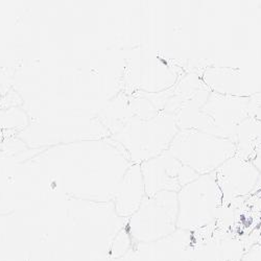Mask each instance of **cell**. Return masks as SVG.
I'll return each instance as SVG.
<instances>
[{
	"instance_id": "1",
	"label": "cell",
	"mask_w": 261,
	"mask_h": 261,
	"mask_svg": "<svg viewBox=\"0 0 261 261\" xmlns=\"http://www.w3.org/2000/svg\"><path fill=\"white\" fill-rule=\"evenodd\" d=\"M33 158L60 193L96 203L113 202L126 171L134 164L114 139L60 144Z\"/></svg>"
},
{
	"instance_id": "2",
	"label": "cell",
	"mask_w": 261,
	"mask_h": 261,
	"mask_svg": "<svg viewBox=\"0 0 261 261\" xmlns=\"http://www.w3.org/2000/svg\"><path fill=\"white\" fill-rule=\"evenodd\" d=\"M169 153L199 176L215 172L236 155L235 143L223 136L183 128L171 141Z\"/></svg>"
},
{
	"instance_id": "3",
	"label": "cell",
	"mask_w": 261,
	"mask_h": 261,
	"mask_svg": "<svg viewBox=\"0 0 261 261\" xmlns=\"http://www.w3.org/2000/svg\"><path fill=\"white\" fill-rule=\"evenodd\" d=\"M179 132L178 120L170 114H159L153 118L126 124L115 134L117 141L133 163L141 164L168 149Z\"/></svg>"
},
{
	"instance_id": "4",
	"label": "cell",
	"mask_w": 261,
	"mask_h": 261,
	"mask_svg": "<svg viewBox=\"0 0 261 261\" xmlns=\"http://www.w3.org/2000/svg\"><path fill=\"white\" fill-rule=\"evenodd\" d=\"M178 223L177 192L161 191L143 199L137 211L129 217L126 230L135 242L151 244L172 235Z\"/></svg>"
},
{
	"instance_id": "5",
	"label": "cell",
	"mask_w": 261,
	"mask_h": 261,
	"mask_svg": "<svg viewBox=\"0 0 261 261\" xmlns=\"http://www.w3.org/2000/svg\"><path fill=\"white\" fill-rule=\"evenodd\" d=\"M178 230L190 232L211 224L224 202L215 172L200 176L178 192Z\"/></svg>"
},
{
	"instance_id": "6",
	"label": "cell",
	"mask_w": 261,
	"mask_h": 261,
	"mask_svg": "<svg viewBox=\"0 0 261 261\" xmlns=\"http://www.w3.org/2000/svg\"><path fill=\"white\" fill-rule=\"evenodd\" d=\"M144 190L147 197L161 191L178 192L186 184L200 177L182 164L168 150L140 164Z\"/></svg>"
},
{
	"instance_id": "7",
	"label": "cell",
	"mask_w": 261,
	"mask_h": 261,
	"mask_svg": "<svg viewBox=\"0 0 261 261\" xmlns=\"http://www.w3.org/2000/svg\"><path fill=\"white\" fill-rule=\"evenodd\" d=\"M223 200H233L250 194L258 185L261 175L256 167L243 158L232 157L215 171Z\"/></svg>"
},
{
	"instance_id": "8",
	"label": "cell",
	"mask_w": 261,
	"mask_h": 261,
	"mask_svg": "<svg viewBox=\"0 0 261 261\" xmlns=\"http://www.w3.org/2000/svg\"><path fill=\"white\" fill-rule=\"evenodd\" d=\"M145 195L140 164L134 163L126 171L113 200L117 214L128 220L137 211Z\"/></svg>"
},
{
	"instance_id": "9",
	"label": "cell",
	"mask_w": 261,
	"mask_h": 261,
	"mask_svg": "<svg viewBox=\"0 0 261 261\" xmlns=\"http://www.w3.org/2000/svg\"><path fill=\"white\" fill-rule=\"evenodd\" d=\"M27 123V116L18 109H10V110L0 111V137L7 136V133H11L12 129H18Z\"/></svg>"
},
{
	"instance_id": "10",
	"label": "cell",
	"mask_w": 261,
	"mask_h": 261,
	"mask_svg": "<svg viewBox=\"0 0 261 261\" xmlns=\"http://www.w3.org/2000/svg\"><path fill=\"white\" fill-rule=\"evenodd\" d=\"M20 161L22 160L15 159L4 149H0V197Z\"/></svg>"
}]
</instances>
